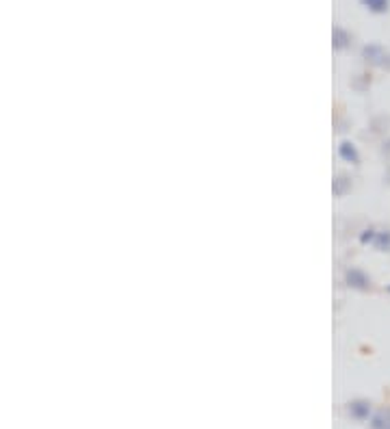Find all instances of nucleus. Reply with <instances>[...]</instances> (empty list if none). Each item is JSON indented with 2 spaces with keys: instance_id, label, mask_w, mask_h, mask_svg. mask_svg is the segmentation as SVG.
I'll return each mask as SVG.
<instances>
[{
  "instance_id": "nucleus-1",
  "label": "nucleus",
  "mask_w": 390,
  "mask_h": 429,
  "mask_svg": "<svg viewBox=\"0 0 390 429\" xmlns=\"http://www.w3.org/2000/svg\"><path fill=\"white\" fill-rule=\"evenodd\" d=\"M349 414L354 416V419L364 421V419H368V414H370V405H368L366 401H354V403L349 405Z\"/></svg>"
},
{
  "instance_id": "nucleus-2",
  "label": "nucleus",
  "mask_w": 390,
  "mask_h": 429,
  "mask_svg": "<svg viewBox=\"0 0 390 429\" xmlns=\"http://www.w3.org/2000/svg\"><path fill=\"white\" fill-rule=\"evenodd\" d=\"M362 241H364V243H366V241H373L377 249H390V232H380L377 237H375V234H364Z\"/></svg>"
},
{
  "instance_id": "nucleus-3",
  "label": "nucleus",
  "mask_w": 390,
  "mask_h": 429,
  "mask_svg": "<svg viewBox=\"0 0 390 429\" xmlns=\"http://www.w3.org/2000/svg\"><path fill=\"white\" fill-rule=\"evenodd\" d=\"M373 429H390V412L382 410L373 416Z\"/></svg>"
},
{
  "instance_id": "nucleus-4",
  "label": "nucleus",
  "mask_w": 390,
  "mask_h": 429,
  "mask_svg": "<svg viewBox=\"0 0 390 429\" xmlns=\"http://www.w3.org/2000/svg\"><path fill=\"white\" fill-rule=\"evenodd\" d=\"M347 280L354 284V286H358V288H364V286L368 284L366 276H364V273H360V271H349V273H347Z\"/></svg>"
},
{
  "instance_id": "nucleus-5",
  "label": "nucleus",
  "mask_w": 390,
  "mask_h": 429,
  "mask_svg": "<svg viewBox=\"0 0 390 429\" xmlns=\"http://www.w3.org/2000/svg\"><path fill=\"white\" fill-rule=\"evenodd\" d=\"M341 156L345 161H349V163H356L358 161V152H356V148L351 146V143H343L341 146Z\"/></svg>"
},
{
  "instance_id": "nucleus-6",
  "label": "nucleus",
  "mask_w": 390,
  "mask_h": 429,
  "mask_svg": "<svg viewBox=\"0 0 390 429\" xmlns=\"http://www.w3.org/2000/svg\"><path fill=\"white\" fill-rule=\"evenodd\" d=\"M362 5L368 7L370 11H375V13H382L388 9V0H362Z\"/></svg>"
},
{
  "instance_id": "nucleus-7",
  "label": "nucleus",
  "mask_w": 390,
  "mask_h": 429,
  "mask_svg": "<svg viewBox=\"0 0 390 429\" xmlns=\"http://www.w3.org/2000/svg\"><path fill=\"white\" fill-rule=\"evenodd\" d=\"M336 46H338V48L345 46V35H343V31H336Z\"/></svg>"
}]
</instances>
